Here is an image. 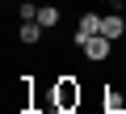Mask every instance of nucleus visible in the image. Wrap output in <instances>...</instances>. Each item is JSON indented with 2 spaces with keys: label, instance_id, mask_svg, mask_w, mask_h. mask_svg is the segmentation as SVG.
Segmentation results:
<instances>
[{
  "label": "nucleus",
  "instance_id": "obj_1",
  "mask_svg": "<svg viewBox=\"0 0 126 114\" xmlns=\"http://www.w3.org/2000/svg\"><path fill=\"white\" fill-rule=\"evenodd\" d=\"M55 106H59V110H76V106H80V89H76V80H59V89H55Z\"/></svg>",
  "mask_w": 126,
  "mask_h": 114
},
{
  "label": "nucleus",
  "instance_id": "obj_2",
  "mask_svg": "<svg viewBox=\"0 0 126 114\" xmlns=\"http://www.w3.org/2000/svg\"><path fill=\"white\" fill-rule=\"evenodd\" d=\"M93 34H101V17H97V13H84V17H80V25H76V38H72V42H76V46H84Z\"/></svg>",
  "mask_w": 126,
  "mask_h": 114
},
{
  "label": "nucleus",
  "instance_id": "obj_3",
  "mask_svg": "<svg viewBox=\"0 0 126 114\" xmlns=\"http://www.w3.org/2000/svg\"><path fill=\"white\" fill-rule=\"evenodd\" d=\"M101 34L113 42V38H122V34H126V21H122L118 13H105V17H101Z\"/></svg>",
  "mask_w": 126,
  "mask_h": 114
},
{
  "label": "nucleus",
  "instance_id": "obj_4",
  "mask_svg": "<svg viewBox=\"0 0 126 114\" xmlns=\"http://www.w3.org/2000/svg\"><path fill=\"white\" fill-rule=\"evenodd\" d=\"M84 55H88V59H105V55H109V38L105 34H93L84 42Z\"/></svg>",
  "mask_w": 126,
  "mask_h": 114
},
{
  "label": "nucleus",
  "instance_id": "obj_5",
  "mask_svg": "<svg viewBox=\"0 0 126 114\" xmlns=\"http://www.w3.org/2000/svg\"><path fill=\"white\" fill-rule=\"evenodd\" d=\"M38 25H42V30L59 25V9H55V4H42V9H38Z\"/></svg>",
  "mask_w": 126,
  "mask_h": 114
},
{
  "label": "nucleus",
  "instance_id": "obj_6",
  "mask_svg": "<svg viewBox=\"0 0 126 114\" xmlns=\"http://www.w3.org/2000/svg\"><path fill=\"white\" fill-rule=\"evenodd\" d=\"M38 38H42V25H38V21H21V42H25V46H34Z\"/></svg>",
  "mask_w": 126,
  "mask_h": 114
},
{
  "label": "nucleus",
  "instance_id": "obj_7",
  "mask_svg": "<svg viewBox=\"0 0 126 114\" xmlns=\"http://www.w3.org/2000/svg\"><path fill=\"white\" fill-rule=\"evenodd\" d=\"M17 17H21V21H38V4H21Z\"/></svg>",
  "mask_w": 126,
  "mask_h": 114
},
{
  "label": "nucleus",
  "instance_id": "obj_8",
  "mask_svg": "<svg viewBox=\"0 0 126 114\" xmlns=\"http://www.w3.org/2000/svg\"><path fill=\"white\" fill-rule=\"evenodd\" d=\"M55 114H76V110H55Z\"/></svg>",
  "mask_w": 126,
  "mask_h": 114
}]
</instances>
